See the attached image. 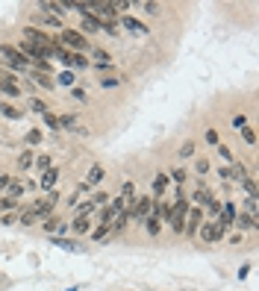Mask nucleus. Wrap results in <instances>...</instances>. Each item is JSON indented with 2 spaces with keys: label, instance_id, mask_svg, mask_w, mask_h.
Segmentation results:
<instances>
[{
  "label": "nucleus",
  "instance_id": "1",
  "mask_svg": "<svg viewBox=\"0 0 259 291\" xmlns=\"http://www.w3.org/2000/svg\"><path fill=\"white\" fill-rule=\"evenodd\" d=\"M186 215H189V200H186V197L180 194V197L174 200V206L168 209V215H165V218H168V223H171V229H174V232H183Z\"/></svg>",
  "mask_w": 259,
  "mask_h": 291
},
{
  "label": "nucleus",
  "instance_id": "2",
  "mask_svg": "<svg viewBox=\"0 0 259 291\" xmlns=\"http://www.w3.org/2000/svg\"><path fill=\"white\" fill-rule=\"evenodd\" d=\"M150 206H153V197H136V200H133V206L127 209V221L141 223L147 215H150Z\"/></svg>",
  "mask_w": 259,
  "mask_h": 291
},
{
  "label": "nucleus",
  "instance_id": "3",
  "mask_svg": "<svg viewBox=\"0 0 259 291\" xmlns=\"http://www.w3.org/2000/svg\"><path fill=\"white\" fill-rule=\"evenodd\" d=\"M0 53H3V59H6V65H9V68L27 71V62H30V59H27L24 53L18 50L15 44H3V47H0Z\"/></svg>",
  "mask_w": 259,
  "mask_h": 291
},
{
  "label": "nucleus",
  "instance_id": "4",
  "mask_svg": "<svg viewBox=\"0 0 259 291\" xmlns=\"http://www.w3.org/2000/svg\"><path fill=\"white\" fill-rule=\"evenodd\" d=\"M24 41H30V44H35V47H44V50H50L53 44H56V38H50V35L41 33V30H33V27L24 30Z\"/></svg>",
  "mask_w": 259,
  "mask_h": 291
},
{
  "label": "nucleus",
  "instance_id": "5",
  "mask_svg": "<svg viewBox=\"0 0 259 291\" xmlns=\"http://www.w3.org/2000/svg\"><path fill=\"white\" fill-rule=\"evenodd\" d=\"M62 44H68L74 53H80V50H86V35L80 30H65L62 33Z\"/></svg>",
  "mask_w": 259,
  "mask_h": 291
},
{
  "label": "nucleus",
  "instance_id": "6",
  "mask_svg": "<svg viewBox=\"0 0 259 291\" xmlns=\"http://www.w3.org/2000/svg\"><path fill=\"white\" fill-rule=\"evenodd\" d=\"M200 223H203V212H200V209L194 206V209H191L189 215H186V223H183V232H186V236H194V232L200 229Z\"/></svg>",
  "mask_w": 259,
  "mask_h": 291
},
{
  "label": "nucleus",
  "instance_id": "7",
  "mask_svg": "<svg viewBox=\"0 0 259 291\" xmlns=\"http://www.w3.org/2000/svg\"><path fill=\"white\" fill-rule=\"evenodd\" d=\"M197 232H200V239L206 241V244H212V241H218V239H221V236H224L227 229H221L218 223H200V229H197Z\"/></svg>",
  "mask_w": 259,
  "mask_h": 291
},
{
  "label": "nucleus",
  "instance_id": "8",
  "mask_svg": "<svg viewBox=\"0 0 259 291\" xmlns=\"http://www.w3.org/2000/svg\"><path fill=\"white\" fill-rule=\"evenodd\" d=\"M0 91H3V94H9V97H18V94H21V86L15 83V77H12V74H0Z\"/></svg>",
  "mask_w": 259,
  "mask_h": 291
},
{
  "label": "nucleus",
  "instance_id": "9",
  "mask_svg": "<svg viewBox=\"0 0 259 291\" xmlns=\"http://www.w3.org/2000/svg\"><path fill=\"white\" fill-rule=\"evenodd\" d=\"M41 226H44V232H47V236H56V239H59V236H62V232H65V229H68V223L65 221H59V218H44V223H41Z\"/></svg>",
  "mask_w": 259,
  "mask_h": 291
},
{
  "label": "nucleus",
  "instance_id": "10",
  "mask_svg": "<svg viewBox=\"0 0 259 291\" xmlns=\"http://www.w3.org/2000/svg\"><path fill=\"white\" fill-rule=\"evenodd\" d=\"M121 27H124V30H130V33H136V35H147V27H144L141 21H136L133 15H124L121 18Z\"/></svg>",
  "mask_w": 259,
  "mask_h": 291
},
{
  "label": "nucleus",
  "instance_id": "11",
  "mask_svg": "<svg viewBox=\"0 0 259 291\" xmlns=\"http://www.w3.org/2000/svg\"><path fill=\"white\" fill-rule=\"evenodd\" d=\"M233 226H239V232H244V229H256V218H253V215H247V212H236Z\"/></svg>",
  "mask_w": 259,
  "mask_h": 291
},
{
  "label": "nucleus",
  "instance_id": "12",
  "mask_svg": "<svg viewBox=\"0 0 259 291\" xmlns=\"http://www.w3.org/2000/svg\"><path fill=\"white\" fill-rule=\"evenodd\" d=\"M56 180H59V171H56V168H47V171L41 173V189L53 191V186H56Z\"/></svg>",
  "mask_w": 259,
  "mask_h": 291
},
{
  "label": "nucleus",
  "instance_id": "13",
  "mask_svg": "<svg viewBox=\"0 0 259 291\" xmlns=\"http://www.w3.org/2000/svg\"><path fill=\"white\" fill-rule=\"evenodd\" d=\"M91 56H94V65H97V68H109V65H112V59H109V53H106L103 47H94Z\"/></svg>",
  "mask_w": 259,
  "mask_h": 291
},
{
  "label": "nucleus",
  "instance_id": "14",
  "mask_svg": "<svg viewBox=\"0 0 259 291\" xmlns=\"http://www.w3.org/2000/svg\"><path fill=\"white\" fill-rule=\"evenodd\" d=\"M165 186H168V173H156V180H153V194H156V200L162 197Z\"/></svg>",
  "mask_w": 259,
  "mask_h": 291
},
{
  "label": "nucleus",
  "instance_id": "15",
  "mask_svg": "<svg viewBox=\"0 0 259 291\" xmlns=\"http://www.w3.org/2000/svg\"><path fill=\"white\" fill-rule=\"evenodd\" d=\"M33 80H35V83H38L41 88H53V86H56L50 74H41V71H33Z\"/></svg>",
  "mask_w": 259,
  "mask_h": 291
},
{
  "label": "nucleus",
  "instance_id": "16",
  "mask_svg": "<svg viewBox=\"0 0 259 291\" xmlns=\"http://www.w3.org/2000/svg\"><path fill=\"white\" fill-rule=\"evenodd\" d=\"M33 162H35V156L30 153V150H24V153L18 156V168H21V171H30V168H33Z\"/></svg>",
  "mask_w": 259,
  "mask_h": 291
},
{
  "label": "nucleus",
  "instance_id": "17",
  "mask_svg": "<svg viewBox=\"0 0 259 291\" xmlns=\"http://www.w3.org/2000/svg\"><path fill=\"white\" fill-rule=\"evenodd\" d=\"M144 223H147V232H150V236H159V229H162V218L147 215V218H144Z\"/></svg>",
  "mask_w": 259,
  "mask_h": 291
},
{
  "label": "nucleus",
  "instance_id": "18",
  "mask_svg": "<svg viewBox=\"0 0 259 291\" xmlns=\"http://www.w3.org/2000/svg\"><path fill=\"white\" fill-rule=\"evenodd\" d=\"M35 21H41L44 27H50V30H59L62 27V21L59 18H53V15H35Z\"/></svg>",
  "mask_w": 259,
  "mask_h": 291
},
{
  "label": "nucleus",
  "instance_id": "19",
  "mask_svg": "<svg viewBox=\"0 0 259 291\" xmlns=\"http://www.w3.org/2000/svg\"><path fill=\"white\" fill-rule=\"evenodd\" d=\"M83 30H86V33H100V21H94L91 15H86L83 18Z\"/></svg>",
  "mask_w": 259,
  "mask_h": 291
},
{
  "label": "nucleus",
  "instance_id": "20",
  "mask_svg": "<svg viewBox=\"0 0 259 291\" xmlns=\"http://www.w3.org/2000/svg\"><path fill=\"white\" fill-rule=\"evenodd\" d=\"M0 112H3L6 118H12V121H18V118H21V109H15V106H9V103H0Z\"/></svg>",
  "mask_w": 259,
  "mask_h": 291
},
{
  "label": "nucleus",
  "instance_id": "21",
  "mask_svg": "<svg viewBox=\"0 0 259 291\" xmlns=\"http://www.w3.org/2000/svg\"><path fill=\"white\" fill-rule=\"evenodd\" d=\"M194 200H197L200 206H212V200H215V197H212V194H209L206 189H200L197 194H194Z\"/></svg>",
  "mask_w": 259,
  "mask_h": 291
},
{
  "label": "nucleus",
  "instance_id": "22",
  "mask_svg": "<svg viewBox=\"0 0 259 291\" xmlns=\"http://www.w3.org/2000/svg\"><path fill=\"white\" fill-rule=\"evenodd\" d=\"M124 226H127V212H118V215H115V221H112V226H109V229H115V232H121Z\"/></svg>",
  "mask_w": 259,
  "mask_h": 291
},
{
  "label": "nucleus",
  "instance_id": "23",
  "mask_svg": "<svg viewBox=\"0 0 259 291\" xmlns=\"http://www.w3.org/2000/svg\"><path fill=\"white\" fill-rule=\"evenodd\" d=\"M100 180H103V168H100V165H94V168L88 171V183H91V186H97Z\"/></svg>",
  "mask_w": 259,
  "mask_h": 291
},
{
  "label": "nucleus",
  "instance_id": "24",
  "mask_svg": "<svg viewBox=\"0 0 259 291\" xmlns=\"http://www.w3.org/2000/svg\"><path fill=\"white\" fill-rule=\"evenodd\" d=\"M88 59L83 56V53H71V68H86Z\"/></svg>",
  "mask_w": 259,
  "mask_h": 291
},
{
  "label": "nucleus",
  "instance_id": "25",
  "mask_svg": "<svg viewBox=\"0 0 259 291\" xmlns=\"http://www.w3.org/2000/svg\"><path fill=\"white\" fill-rule=\"evenodd\" d=\"M244 209H247V215H253V218H256V215H259V197H247Z\"/></svg>",
  "mask_w": 259,
  "mask_h": 291
},
{
  "label": "nucleus",
  "instance_id": "26",
  "mask_svg": "<svg viewBox=\"0 0 259 291\" xmlns=\"http://www.w3.org/2000/svg\"><path fill=\"white\" fill-rule=\"evenodd\" d=\"M88 229H91V221H88V218H77V221H74V232H88Z\"/></svg>",
  "mask_w": 259,
  "mask_h": 291
},
{
  "label": "nucleus",
  "instance_id": "27",
  "mask_svg": "<svg viewBox=\"0 0 259 291\" xmlns=\"http://www.w3.org/2000/svg\"><path fill=\"white\" fill-rule=\"evenodd\" d=\"M94 209H97V206L91 203V200H88V203H80L77 206V218H86L88 212H94Z\"/></svg>",
  "mask_w": 259,
  "mask_h": 291
},
{
  "label": "nucleus",
  "instance_id": "28",
  "mask_svg": "<svg viewBox=\"0 0 259 291\" xmlns=\"http://www.w3.org/2000/svg\"><path fill=\"white\" fill-rule=\"evenodd\" d=\"M242 186H244V191H247L250 197H256V180H250V177H244V180H242Z\"/></svg>",
  "mask_w": 259,
  "mask_h": 291
},
{
  "label": "nucleus",
  "instance_id": "29",
  "mask_svg": "<svg viewBox=\"0 0 259 291\" xmlns=\"http://www.w3.org/2000/svg\"><path fill=\"white\" fill-rule=\"evenodd\" d=\"M88 200H91L94 206H106V203H109V194H106V191H97V194H94V197H88Z\"/></svg>",
  "mask_w": 259,
  "mask_h": 291
},
{
  "label": "nucleus",
  "instance_id": "30",
  "mask_svg": "<svg viewBox=\"0 0 259 291\" xmlns=\"http://www.w3.org/2000/svg\"><path fill=\"white\" fill-rule=\"evenodd\" d=\"M59 130H74V115H62L59 118Z\"/></svg>",
  "mask_w": 259,
  "mask_h": 291
},
{
  "label": "nucleus",
  "instance_id": "31",
  "mask_svg": "<svg viewBox=\"0 0 259 291\" xmlns=\"http://www.w3.org/2000/svg\"><path fill=\"white\" fill-rule=\"evenodd\" d=\"M50 244L62 247V250H77V244H71V241H65V239H50Z\"/></svg>",
  "mask_w": 259,
  "mask_h": 291
},
{
  "label": "nucleus",
  "instance_id": "32",
  "mask_svg": "<svg viewBox=\"0 0 259 291\" xmlns=\"http://www.w3.org/2000/svg\"><path fill=\"white\" fill-rule=\"evenodd\" d=\"M18 206V200H12V197H3L0 200V212H9V209H15Z\"/></svg>",
  "mask_w": 259,
  "mask_h": 291
},
{
  "label": "nucleus",
  "instance_id": "33",
  "mask_svg": "<svg viewBox=\"0 0 259 291\" xmlns=\"http://www.w3.org/2000/svg\"><path fill=\"white\" fill-rule=\"evenodd\" d=\"M35 165L41 168V173L47 171V168H53V165H50V156H38V159H35Z\"/></svg>",
  "mask_w": 259,
  "mask_h": 291
},
{
  "label": "nucleus",
  "instance_id": "34",
  "mask_svg": "<svg viewBox=\"0 0 259 291\" xmlns=\"http://www.w3.org/2000/svg\"><path fill=\"white\" fill-rule=\"evenodd\" d=\"M242 138L247 141V144H253V141H256V133H253L250 127H242Z\"/></svg>",
  "mask_w": 259,
  "mask_h": 291
},
{
  "label": "nucleus",
  "instance_id": "35",
  "mask_svg": "<svg viewBox=\"0 0 259 291\" xmlns=\"http://www.w3.org/2000/svg\"><path fill=\"white\" fill-rule=\"evenodd\" d=\"M191 153H194V141H186V144L180 147V156H183V159H189Z\"/></svg>",
  "mask_w": 259,
  "mask_h": 291
},
{
  "label": "nucleus",
  "instance_id": "36",
  "mask_svg": "<svg viewBox=\"0 0 259 291\" xmlns=\"http://www.w3.org/2000/svg\"><path fill=\"white\" fill-rule=\"evenodd\" d=\"M44 124H47L50 130H59V118H56V115H50V112H44Z\"/></svg>",
  "mask_w": 259,
  "mask_h": 291
},
{
  "label": "nucleus",
  "instance_id": "37",
  "mask_svg": "<svg viewBox=\"0 0 259 291\" xmlns=\"http://www.w3.org/2000/svg\"><path fill=\"white\" fill-rule=\"evenodd\" d=\"M21 194H24V186H9V194H6V197H12V200H18V197H21Z\"/></svg>",
  "mask_w": 259,
  "mask_h": 291
},
{
  "label": "nucleus",
  "instance_id": "38",
  "mask_svg": "<svg viewBox=\"0 0 259 291\" xmlns=\"http://www.w3.org/2000/svg\"><path fill=\"white\" fill-rule=\"evenodd\" d=\"M106 232H109V226H103V223H100V226H97V229L91 232V239H94V241H100V239H106Z\"/></svg>",
  "mask_w": 259,
  "mask_h": 291
},
{
  "label": "nucleus",
  "instance_id": "39",
  "mask_svg": "<svg viewBox=\"0 0 259 291\" xmlns=\"http://www.w3.org/2000/svg\"><path fill=\"white\" fill-rule=\"evenodd\" d=\"M30 106H33V112H38V115H44V112H47V103H44V100H33Z\"/></svg>",
  "mask_w": 259,
  "mask_h": 291
},
{
  "label": "nucleus",
  "instance_id": "40",
  "mask_svg": "<svg viewBox=\"0 0 259 291\" xmlns=\"http://www.w3.org/2000/svg\"><path fill=\"white\" fill-rule=\"evenodd\" d=\"M38 221V218H35L33 212H27V209H24V215H21V223H24V226H30V223H35Z\"/></svg>",
  "mask_w": 259,
  "mask_h": 291
},
{
  "label": "nucleus",
  "instance_id": "41",
  "mask_svg": "<svg viewBox=\"0 0 259 291\" xmlns=\"http://www.w3.org/2000/svg\"><path fill=\"white\" fill-rule=\"evenodd\" d=\"M59 83H62V86H74L77 80H74V74H71V71H65V74L59 77Z\"/></svg>",
  "mask_w": 259,
  "mask_h": 291
},
{
  "label": "nucleus",
  "instance_id": "42",
  "mask_svg": "<svg viewBox=\"0 0 259 291\" xmlns=\"http://www.w3.org/2000/svg\"><path fill=\"white\" fill-rule=\"evenodd\" d=\"M27 141H30V144H38V141H41V133H38V130H30V133H27Z\"/></svg>",
  "mask_w": 259,
  "mask_h": 291
},
{
  "label": "nucleus",
  "instance_id": "43",
  "mask_svg": "<svg viewBox=\"0 0 259 291\" xmlns=\"http://www.w3.org/2000/svg\"><path fill=\"white\" fill-rule=\"evenodd\" d=\"M186 177H189V173L183 171V168H177V171H174V183H186Z\"/></svg>",
  "mask_w": 259,
  "mask_h": 291
},
{
  "label": "nucleus",
  "instance_id": "44",
  "mask_svg": "<svg viewBox=\"0 0 259 291\" xmlns=\"http://www.w3.org/2000/svg\"><path fill=\"white\" fill-rule=\"evenodd\" d=\"M218 153L224 156L227 162H233V150H230V147H224V144H221V147H218Z\"/></svg>",
  "mask_w": 259,
  "mask_h": 291
},
{
  "label": "nucleus",
  "instance_id": "45",
  "mask_svg": "<svg viewBox=\"0 0 259 291\" xmlns=\"http://www.w3.org/2000/svg\"><path fill=\"white\" fill-rule=\"evenodd\" d=\"M209 171V162L206 159H197V173H206Z\"/></svg>",
  "mask_w": 259,
  "mask_h": 291
},
{
  "label": "nucleus",
  "instance_id": "46",
  "mask_svg": "<svg viewBox=\"0 0 259 291\" xmlns=\"http://www.w3.org/2000/svg\"><path fill=\"white\" fill-rule=\"evenodd\" d=\"M244 124H247V121H244V115H236V118H233V127H236V130H242Z\"/></svg>",
  "mask_w": 259,
  "mask_h": 291
},
{
  "label": "nucleus",
  "instance_id": "47",
  "mask_svg": "<svg viewBox=\"0 0 259 291\" xmlns=\"http://www.w3.org/2000/svg\"><path fill=\"white\" fill-rule=\"evenodd\" d=\"M206 141H209V144H218V133H215V130H209V133H206Z\"/></svg>",
  "mask_w": 259,
  "mask_h": 291
},
{
  "label": "nucleus",
  "instance_id": "48",
  "mask_svg": "<svg viewBox=\"0 0 259 291\" xmlns=\"http://www.w3.org/2000/svg\"><path fill=\"white\" fill-rule=\"evenodd\" d=\"M100 86H103V88H115V86H118V80H112V77H109V80H103Z\"/></svg>",
  "mask_w": 259,
  "mask_h": 291
},
{
  "label": "nucleus",
  "instance_id": "49",
  "mask_svg": "<svg viewBox=\"0 0 259 291\" xmlns=\"http://www.w3.org/2000/svg\"><path fill=\"white\" fill-rule=\"evenodd\" d=\"M209 212H212V215H218V212H221V203H218V200H212V206H209Z\"/></svg>",
  "mask_w": 259,
  "mask_h": 291
},
{
  "label": "nucleus",
  "instance_id": "50",
  "mask_svg": "<svg viewBox=\"0 0 259 291\" xmlns=\"http://www.w3.org/2000/svg\"><path fill=\"white\" fill-rule=\"evenodd\" d=\"M6 186H9V177H6V173L0 171V189H6Z\"/></svg>",
  "mask_w": 259,
  "mask_h": 291
}]
</instances>
